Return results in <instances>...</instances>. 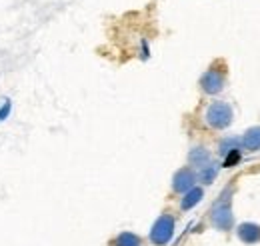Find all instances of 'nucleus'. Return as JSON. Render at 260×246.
Instances as JSON below:
<instances>
[{
	"label": "nucleus",
	"instance_id": "9d476101",
	"mask_svg": "<svg viewBox=\"0 0 260 246\" xmlns=\"http://www.w3.org/2000/svg\"><path fill=\"white\" fill-rule=\"evenodd\" d=\"M108 246H144V240H142L140 234L124 230V232H118V234L108 242Z\"/></svg>",
	"mask_w": 260,
	"mask_h": 246
},
{
	"label": "nucleus",
	"instance_id": "1a4fd4ad",
	"mask_svg": "<svg viewBox=\"0 0 260 246\" xmlns=\"http://www.w3.org/2000/svg\"><path fill=\"white\" fill-rule=\"evenodd\" d=\"M240 148H242V150H248V152L260 150V126L248 128V130L240 136Z\"/></svg>",
	"mask_w": 260,
	"mask_h": 246
},
{
	"label": "nucleus",
	"instance_id": "0eeeda50",
	"mask_svg": "<svg viewBox=\"0 0 260 246\" xmlns=\"http://www.w3.org/2000/svg\"><path fill=\"white\" fill-rule=\"evenodd\" d=\"M210 162H212V154H210V150L206 146H194V148H190V152H188V166L190 168L200 170V168H204Z\"/></svg>",
	"mask_w": 260,
	"mask_h": 246
},
{
	"label": "nucleus",
	"instance_id": "ddd939ff",
	"mask_svg": "<svg viewBox=\"0 0 260 246\" xmlns=\"http://www.w3.org/2000/svg\"><path fill=\"white\" fill-rule=\"evenodd\" d=\"M224 160H222V166L224 168H230V166H234L236 162H240V148H236V150H230L228 154L222 156Z\"/></svg>",
	"mask_w": 260,
	"mask_h": 246
},
{
	"label": "nucleus",
	"instance_id": "6e6552de",
	"mask_svg": "<svg viewBox=\"0 0 260 246\" xmlns=\"http://www.w3.org/2000/svg\"><path fill=\"white\" fill-rule=\"evenodd\" d=\"M202 198H204V188L196 184L194 188H190L188 192L182 194V198H180V210H182V212L192 210L194 206H198V204L202 202Z\"/></svg>",
	"mask_w": 260,
	"mask_h": 246
},
{
	"label": "nucleus",
	"instance_id": "9b49d317",
	"mask_svg": "<svg viewBox=\"0 0 260 246\" xmlns=\"http://www.w3.org/2000/svg\"><path fill=\"white\" fill-rule=\"evenodd\" d=\"M218 172H220V164L218 162H210V164H206L204 168H200V170H196V176H198V182L204 186H210L214 180H216V176H218Z\"/></svg>",
	"mask_w": 260,
	"mask_h": 246
},
{
	"label": "nucleus",
	"instance_id": "4468645a",
	"mask_svg": "<svg viewBox=\"0 0 260 246\" xmlns=\"http://www.w3.org/2000/svg\"><path fill=\"white\" fill-rule=\"evenodd\" d=\"M10 112H12V102H10V98H6L0 104V122H4L10 116Z\"/></svg>",
	"mask_w": 260,
	"mask_h": 246
},
{
	"label": "nucleus",
	"instance_id": "f8f14e48",
	"mask_svg": "<svg viewBox=\"0 0 260 246\" xmlns=\"http://www.w3.org/2000/svg\"><path fill=\"white\" fill-rule=\"evenodd\" d=\"M236 148H240V138H232V136H226V138H222L220 142H218V152L222 154H228L230 150H236ZM242 150V148H240Z\"/></svg>",
	"mask_w": 260,
	"mask_h": 246
},
{
	"label": "nucleus",
	"instance_id": "f03ea898",
	"mask_svg": "<svg viewBox=\"0 0 260 246\" xmlns=\"http://www.w3.org/2000/svg\"><path fill=\"white\" fill-rule=\"evenodd\" d=\"M234 120V110L224 100H212L204 110V124L210 130H226Z\"/></svg>",
	"mask_w": 260,
	"mask_h": 246
},
{
	"label": "nucleus",
	"instance_id": "20e7f679",
	"mask_svg": "<svg viewBox=\"0 0 260 246\" xmlns=\"http://www.w3.org/2000/svg\"><path fill=\"white\" fill-rule=\"evenodd\" d=\"M226 86V66L222 62H214L202 76H200V90L208 96H216Z\"/></svg>",
	"mask_w": 260,
	"mask_h": 246
},
{
	"label": "nucleus",
	"instance_id": "423d86ee",
	"mask_svg": "<svg viewBox=\"0 0 260 246\" xmlns=\"http://www.w3.org/2000/svg\"><path fill=\"white\" fill-rule=\"evenodd\" d=\"M236 236L242 244L254 246L260 244V224L254 222H242L236 226Z\"/></svg>",
	"mask_w": 260,
	"mask_h": 246
},
{
	"label": "nucleus",
	"instance_id": "39448f33",
	"mask_svg": "<svg viewBox=\"0 0 260 246\" xmlns=\"http://www.w3.org/2000/svg\"><path fill=\"white\" fill-rule=\"evenodd\" d=\"M196 184H198V176H196V170L190 168V166L178 168L174 172V176H172V192L174 194H180L182 196L184 192H188Z\"/></svg>",
	"mask_w": 260,
	"mask_h": 246
},
{
	"label": "nucleus",
	"instance_id": "f257e3e1",
	"mask_svg": "<svg viewBox=\"0 0 260 246\" xmlns=\"http://www.w3.org/2000/svg\"><path fill=\"white\" fill-rule=\"evenodd\" d=\"M210 224L220 230V232H230L234 228V214H232V186H226L220 196L214 200L210 208Z\"/></svg>",
	"mask_w": 260,
	"mask_h": 246
},
{
	"label": "nucleus",
	"instance_id": "7ed1b4c3",
	"mask_svg": "<svg viewBox=\"0 0 260 246\" xmlns=\"http://www.w3.org/2000/svg\"><path fill=\"white\" fill-rule=\"evenodd\" d=\"M176 232V216L168 210H164L162 214L158 216L148 232V240L152 246H166L172 242Z\"/></svg>",
	"mask_w": 260,
	"mask_h": 246
}]
</instances>
